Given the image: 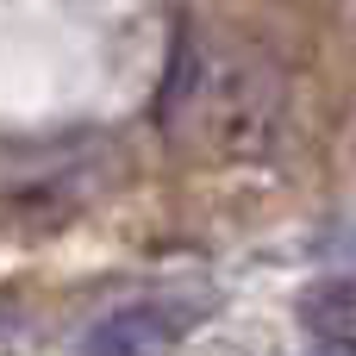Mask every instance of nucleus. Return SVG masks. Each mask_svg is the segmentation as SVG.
<instances>
[{"instance_id":"f03ea898","label":"nucleus","mask_w":356,"mask_h":356,"mask_svg":"<svg viewBox=\"0 0 356 356\" xmlns=\"http://www.w3.org/2000/svg\"><path fill=\"white\" fill-rule=\"evenodd\" d=\"M200 319V300H175V294H144L125 300L113 313H100L81 332V356H163L169 344H181Z\"/></svg>"},{"instance_id":"7ed1b4c3","label":"nucleus","mask_w":356,"mask_h":356,"mask_svg":"<svg viewBox=\"0 0 356 356\" xmlns=\"http://www.w3.org/2000/svg\"><path fill=\"white\" fill-rule=\"evenodd\" d=\"M313 356H356V338H332V344H319Z\"/></svg>"},{"instance_id":"f257e3e1","label":"nucleus","mask_w":356,"mask_h":356,"mask_svg":"<svg viewBox=\"0 0 356 356\" xmlns=\"http://www.w3.org/2000/svg\"><path fill=\"white\" fill-rule=\"evenodd\" d=\"M156 119L169 138H207L225 156H257L282 125V81L257 56L207 44L200 31H181Z\"/></svg>"}]
</instances>
